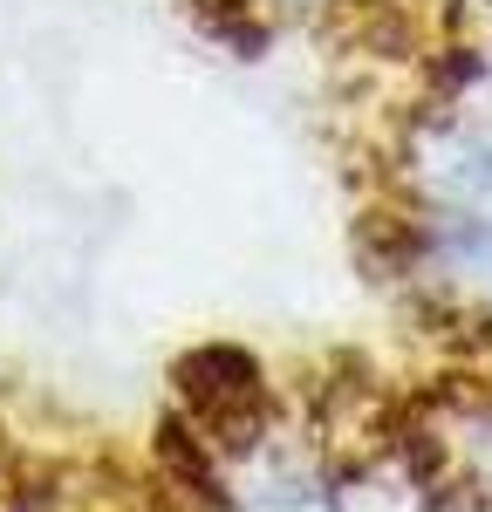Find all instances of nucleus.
<instances>
[{
    "instance_id": "nucleus-1",
    "label": "nucleus",
    "mask_w": 492,
    "mask_h": 512,
    "mask_svg": "<svg viewBox=\"0 0 492 512\" xmlns=\"http://www.w3.org/2000/svg\"><path fill=\"white\" fill-rule=\"evenodd\" d=\"M178 396L192 403L199 431H212L226 444V431H246L267 403V376L246 349H226V342H205L178 362Z\"/></svg>"
}]
</instances>
